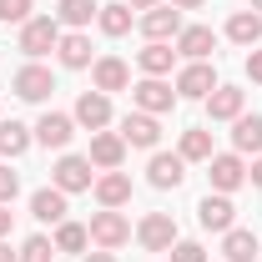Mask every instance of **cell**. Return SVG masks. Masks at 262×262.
<instances>
[{"label": "cell", "mask_w": 262, "mask_h": 262, "mask_svg": "<svg viewBox=\"0 0 262 262\" xmlns=\"http://www.w3.org/2000/svg\"><path fill=\"white\" fill-rule=\"evenodd\" d=\"M51 187H61L66 196L91 192V187H96V166H91V157H76V151H66L61 162L51 166Z\"/></svg>", "instance_id": "6da1fadb"}, {"label": "cell", "mask_w": 262, "mask_h": 262, "mask_svg": "<svg viewBox=\"0 0 262 262\" xmlns=\"http://www.w3.org/2000/svg\"><path fill=\"white\" fill-rule=\"evenodd\" d=\"M177 101H182V96H177V86H166L162 76H141V81L131 86V106L146 111V116H166Z\"/></svg>", "instance_id": "7a4b0ae2"}, {"label": "cell", "mask_w": 262, "mask_h": 262, "mask_svg": "<svg viewBox=\"0 0 262 262\" xmlns=\"http://www.w3.org/2000/svg\"><path fill=\"white\" fill-rule=\"evenodd\" d=\"M86 232H91V242H96L101 252H116V247L131 242V222H126V212H116V207H101Z\"/></svg>", "instance_id": "3957f363"}, {"label": "cell", "mask_w": 262, "mask_h": 262, "mask_svg": "<svg viewBox=\"0 0 262 262\" xmlns=\"http://www.w3.org/2000/svg\"><path fill=\"white\" fill-rule=\"evenodd\" d=\"M56 40H61V20H56V15H31V20L20 26V51H26L31 61H40L46 51H56Z\"/></svg>", "instance_id": "277c9868"}, {"label": "cell", "mask_w": 262, "mask_h": 262, "mask_svg": "<svg viewBox=\"0 0 262 262\" xmlns=\"http://www.w3.org/2000/svg\"><path fill=\"white\" fill-rule=\"evenodd\" d=\"M217 86H222V81H217L212 61H187L182 71H177V96L182 101H207Z\"/></svg>", "instance_id": "5b68a950"}, {"label": "cell", "mask_w": 262, "mask_h": 262, "mask_svg": "<svg viewBox=\"0 0 262 262\" xmlns=\"http://www.w3.org/2000/svg\"><path fill=\"white\" fill-rule=\"evenodd\" d=\"M10 91H15L20 101H46L51 91H56V71L40 66V61H31V66H20V71L10 76Z\"/></svg>", "instance_id": "8992f818"}, {"label": "cell", "mask_w": 262, "mask_h": 262, "mask_svg": "<svg viewBox=\"0 0 262 262\" xmlns=\"http://www.w3.org/2000/svg\"><path fill=\"white\" fill-rule=\"evenodd\" d=\"M207 177H212V192L232 196L242 182H247V157H237V151H217V157L207 162Z\"/></svg>", "instance_id": "52a82bcc"}, {"label": "cell", "mask_w": 262, "mask_h": 262, "mask_svg": "<svg viewBox=\"0 0 262 262\" xmlns=\"http://www.w3.org/2000/svg\"><path fill=\"white\" fill-rule=\"evenodd\" d=\"M136 26H141L146 40H177V31H182V10H177L171 0H162V5L141 10V15H136Z\"/></svg>", "instance_id": "ba28073f"}, {"label": "cell", "mask_w": 262, "mask_h": 262, "mask_svg": "<svg viewBox=\"0 0 262 262\" xmlns=\"http://www.w3.org/2000/svg\"><path fill=\"white\" fill-rule=\"evenodd\" d=\"M146 182H151L157 192H177V187L187 182V162H182V151H151V162H146Z\"/></svg>", "instance_id": "9c48e42d"}, {"label": "cell", "mask_w": 262, "mask_h": 262, "mask_svg": "<svg viewBox=\"0 0 262 262\" xmlns=\"http://www.w3.org/2000/svg\"><path fill=\"white\" fill-rule=\"evenodd\" d=\"M136 242H141L146 252H171V242H177L171 212H146V217L136 222Z\"/></svg>", "instance_id": "30bf717a"}, {"label": "cell", "mask_w": 262, "mask_h": 262, "mask_svg": "<svg viewBox=\"0 0 262 262\" xmlns=\"http://www.w3.org/2000/svg\"><path fill=\"white\" fill-rule=\"evenodd\" d=\"M71 116H76V126H86V131H106L116 111H111V96H106V91H81Z\"/></svg>", "instance_id": "8fae6325"}, {"label": "cell", "mask_w": 262, "mask_h": 262, "mask_svg": "<svg viewBox=\"0 0 262 262\" xmlns=\"http://www.w3.org/2000/svg\"><path fill=\"white\" fill-rule=\"evenodd\" d=\"M196 222H202V232H227V227H237V207H232V196L207 192L202 202H196Z\"/></svg>", "instance_id": "7c38bea8"}, {"label": "cell", "mask_w": 262, "mask_h": 262, "mask_svg": "<svg viewBox=\"0 0 262 262\" xmlns=\"http://www.w3.org/2000/svg\"><path fill=\"white\" fill-rule=\"evenodd\" d=\"M121 141H126V146H141V151H157L162 121L146 116V111H126V116H121Z\"/></svg>", "instance_id": "4fadbf2b"}, {"label": "cell", "mask_w": 262, "mask_h": 262, "mask_svg": "<svg viewBox=\"0 0 262 262\" xmlns=\"http://www.w3.org/2000/svg\"><path fill=\"white\" fill-rule=\"evenodd\" d=\"M31 131H35V141H40V146L66 151V146H71V136H76V116H66V111H46Z\"/></svg>", "instance_id": "5bb4252c"}, {"label": "cell", "mask_w": 262, "mask_h": 262, "mask_svg": "<svg viewBox=\"0 0 262 262\" xmlns=\"http://www.w3.org/2000/svg\"><path fill=\"white\" fill-rule=\"evenodd\" d=\"M91 86L96 91H131V66L121 61V56H96L91 61Z\"/></svg>", "instance_id": "9a60e30c"}, {"label": "cell", "mask_w": 262, "mask_h": 262, "mask_svg": "<svg viewBox=\"0 0 262 262\" xmlns=\"http://www.w3.org/2000/svg\"><path fill=\"white\" fill-rule=\"evenodd\" d=\"M91 166H101V171H121V162H126V141H121V131H91Z\"/></svg>", "instance_id": "2e32d148"}, {"label": "cell", "mask_w": 262, "mask_h": 262, "mask_svg": "<svg viewBox=\"0 0 262 262\" xmlns=\"http://www.w3.org/2000/svg\"><path fill=\"white\" fill-rule=\"evenodd\" d=\"M212 51H217V31H212V26H182V31H177V56L207 61Z\"/></svg>", "instance_id": "e0dca14e"}, {"label": "cell", "mask_w": 262, "mask_h": 262, "mask_svg": "<svg viewBox=\"0 0 262 262\" xmlns=\"http://www.w3.org/2000/svg\"><path fill=\"white\" fill-rule=\"evenodd\" d=\"M232 151H237V157H262V116L257 111H252V116L242 111V116L232 121Z\"/></svg>", "instance_id": "ac0fdd59"}, {"label": "cell", "mask_w": 262, "mask_h": 262, "mask_svg": "<svg viewBox=\"0 0 262 262\" xmlns=\"http://www.w3.org/2000/svg\"><path fill=\"white\" fill-rule=\"evenodd\" d=\"M247 111V91L242 86H217L212 96H207V116L212 121H237Z\"/></svg>", "instance_id": "d6986e66"}, {"label": "cell", "mask_w": 262, "mask_h": 262, "mask_svg": "<svg viewBox=\"0 0 262 262\" xmlns=\"http://www.w3.org/2000/svg\"><path fill=\"white\" fill-rule=\"evenodd\" d=\"M56 56H61L66 71H86V66H91V35H86V31H61Z\"/></svg>", "instance_id": "ffe728a7"}, {"label": "cell", "mask_w": 262, "mask_h": 262, "mask_svg": "<svg viewBox=\"0 0 262 262\" xmlns=\"http://www.w3.org/2000/svg\"><path fill=\"white\" fill-rule=\"evenodd\" d=\"M91 192H96L101 207H116V212H121V207L131 202V177H126V171H101Z\"/></svg>", "instance_id": "44dd1931"}, {"label": "cell", "mask_w": 262, "mask_h": 262, "mask_svg": "<svg viewBox=\"0 0 262 262\" xmlns=\"http://www.w3.org/2000/svg\"><path fill=\"white\" fill-rule=\"evenodd\" d=\"M66 212H71V207H66L61 187H40V192H31V217H35V222H56V227H61Z\"/></svg>", "instance_id": "7402d4cb"}, {"label": "cell", "mask_w": 262, "mask_h": 262, "mask_svg": "<svg viewBox=\"0 0 262 262\" xmlns=\"http://www.w3.org/2000/svg\"><path fill=\"white\" fill-rule=\"evenodd\" d=\"M31 141H35V131L26 126V121H5V116H0V157H5V162L26 157V151H31Z\"/></svg>", "instance_id": "603a6c76"}, {"label": "cell", "mask_w": 262, "mask_h": 262, "mask_svg": "<svg viewBox=\"0 0 262 262\" xmlns=\"http://www.w3.org/2000/svg\"><path fill=\"white\" fill-rule=\"evenodd\" d=\"M227 40L242 46V51H252V46L262 40V15L257 10H237V15L227 20Z\"/></svg>", "instance_id": "cb8c5ba5"}, {"label": "cell", "mask_w": 262, "mask_h": 262, "mask_svg": "<svg viewBox=\"0 0 262 262\" xmlns=\"http://www.w3.org/2000/svg\"><path fill=\"white\" fill-rule=\"evenodd\" d=\"M257 252H262V242L247 227H227V232H222V257H227V262H252Z\"/></svg>", "instance_id": "d4e9b609"}, {"label": "cell", "mask_w": 262, "mask_h": 262, "mask_svg": "<svg viewBox=\"0 0 262 262\" xmlns=\"http://www.w3.org/2000/svg\"><path fill=\"white\" fill-rule=\"evenodd\" d=\"M96 26H101V35H111V40H116V35H126L131 26H136V10H131L126 0L101 5V10H96Z\"/></svg>", "instance_id": "484cf974"}, {"label": "cell", "mask_w": 262, "mask_h": 262, "mask_svg": "<svg viewBox=\"0 0 262 262\" xmlns=\"http://www.w3.org/2000/svg\"><path fill=\"white\" fill-rule=\"evenodd\" d=\"M177 61V51L166 46V40H146L141 51H136V66H141V76H166Z\"/></svg>", "instance_id": "4316f807"}, {"label": "cell", "mask_w": 262, "mask_h": 262, "mask_svg": "<svg viewBox=\"0 0 262 262\" xmlns=\"http://www.w3.org/2000/svg\"><path fill=\"white\" fill-rule=\"evenodd\" d=\"M177 151H182V162H212V157H217V146H212V131H207V126H187Z\"/></svg>", "instance_id": "83f0119b"}, {"label": "cell", "mask_w": 262, "mask_h": 262, "mask_svg": "<svg viewBox=\"0 0 262 262\" xmlns=\"http://www.w3.org/2000/svg\"><path fill=\"white\" fill-rule=\"evenodd\" d=\"M96 10H101V0H61V5H56V20L71 26V31H86V26L96 20Z\"/></svg>", "instance_id": "f1b7e54d"}, {"label": "cell", "mask_w": 262, "mask_h": 262, "mask_svg": "<svg viewBox=\"0 0 262 262\" xmlns=\"http://www.w3.org/2000/svg\"><path fill=\"white\" fill-rule=\"evenodd\" d=\"M51 242H56V252H76V257H81V252L91 247V232L81 227V222H71V217H66L61 227H56V237H51Z\"/></svg>", "instance_id": "f546056e"}, {"label": "cell", "mask_w": 262, "mask_h": 262, "mask_svg": "<svg viewBox=\"0 0 262 262\" xmlns=\"http://www.w3.org/2000/svg\"><path fill=\"white\" fill-rule=\"evenodd\" d=\"M51 257H56V242H51L46 232H35V237L20 242V262H51Z\"/></svg>", "instance_id": "4dcf8cb0"}, {"label": "cell", "mask_w": 262, "mask_h": 262, "mask_svg": "<svg viewBox=\"0 0 262 262\" xmlns=\"http://www.w3.org/2000/svg\"><path fill=\"white\" fill-rule=\"evenodd\" d=\"M31 0H0V20H5V26H26V20H31Z\"/></svg>", "instance_id": "1f68e13d"}, {"label": "cell", "mask_w": 262, "mask_h": 262, "mask_svg": "<svg viewBox=\"0 0 262 262\" xmlns=\"http://www.w3.org/2000/svg\"><path fill=\"white\" fill-rule=\"evenodd\" d=\"M20 192V171H10V162H0V207H10Z\"/></svg>", "instance_id": "d6a6232c"}, {"label": "cell", "mask_w": 262, "mask_h": 262, "mask_svg": "<svg viewBox=\"0 0 262 262\" xmlns=\"http://www.w3.org/2000/svg\"><path fill=\"white\" fill-rule=\"evenodd\" d=\"M171 262H207V247H202V242H182V237H177V242H171Z\"/></svg>", "instance_id": "836d02e7"}, {"label": "cell", "mask_w": 262, "mask_h": 262, "mask_svg": "<svg viewBox=\"0 0 262 262\" xmlns=\"http://www.w3.org/2000/svg\"><path fill=\"white\" fill-rule=\"evenodd\" d=\"M247 81L262 86V51H247Z\"/></svg>", "instance_id": "e575fe53"}, {"label": "cell", "mask_w": 262, "mask_h": 262, "mask_svg": "<svg viewBox=\"0 0 262 262\" xmlns=\"http://www.w3.org/2000/svg\"><path fill=\"white\" fill-rule=\"evenodd\" d=\"M10 222H15V212H10V207H0V237H10Z\"/></svg>", "instance_id": "d590c367"}, {"label": "cell", "mask_w": 262, "mask_h": 262, "mask_svg": "<svg viewBox=\"0 0 262 262\" xmlns=\"http://www.w3.org/2000/svg\"><path fill=\"white\" fill-rule=\"evenodd\" d=\"M247 182H252V187H262V157H257L252 166H247Z\"/></svg>", "instance_id": "8d00e7d4"}, {"label": "cell", "mask_w": 262, "mask_h": 262, "mask_svg": "<svg viewBox=\"0 0 262 262\" xmlns=\"http://www.w3.org/2000/svg\"><path fill=\"white\" fill-rule=\"evenodd\" d=\"M81 262H116V252H81Z\"/></svg>", "instance_id": "74e56055"}, {"label": "cell", "mask_w": 262, "mask_h": 262, "mask_svg": "<svg viewBox=\"0 0 262 262\" xmlns=\"http://www.w3.org/2000/svg\"><path fill=\"white\" fill-rule=\"evenodd\" d=\"M171 5H177V10H202L207 0H171Z\"/></svg>", "instance_id": "f35d334b"}, {"label": "cell", "mask_w": 262, "mask_h": 262, "mask_svg": "<svg viewBox=\"0 0 262 262\" xmlns=\"http://www.w3.org/2000/svg\"><path fill=\"white\" fill-rule=\"evenodd\" d=\"M0 262H20V252H10V247H5V237H0Z\"/></svg>", "instance_id": "ab89813d"}, {"label": "cell", "mask_w": 262, "mask_h": 262, "mask_svg": "<svg viewBox=\"0 0 262 262\" xmlns=\"http://www.w3.org/2000/svg\"><path fill=\"white\" fill-rule=\"evenodd\" d=\"M131 10H151V5H162V0H126Z\"/></svg>", "instance_id": "60d3db41"}, {"label": "cell", "mask_w": 262, "mask_h": 262, "mask_svg": "<svg viewBox=\"0 0 262 262\" xmlns=\"http://www.w3.org/2000/svg\"><path fill=\"white\" fill-rule=\"evenodd\" d=\"M252 10H257V15H262V0H252Z\"/></svg>", "instance_id": "b9f144b4"}, {"label": "cell", "mask_w": 262, "mask_h": 262, "mask_svg": "<svg viewBox=\"0 0 262 262\" xmlns=\"http://www.w3.org/2000/svg\"><path fill=\"white\" fill-rule=\"evenodd\" d=\"M257 262H262V252H257Z\"/></svg>", "instance_id": "7bdbcfd3"}]
</instances>
